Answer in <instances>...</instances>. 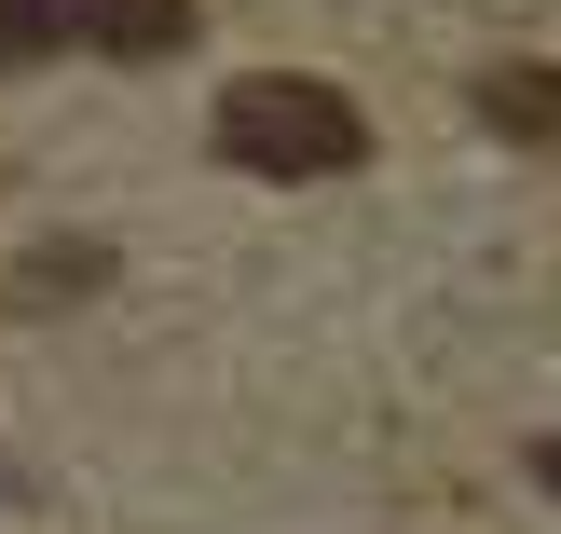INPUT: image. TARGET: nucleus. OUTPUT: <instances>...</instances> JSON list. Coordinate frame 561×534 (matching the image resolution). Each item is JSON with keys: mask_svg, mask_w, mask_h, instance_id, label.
<instances>
[{"mask_svg": "<svg viewBox=\"0 0 561 534\" xmlns=\"http://www.w3.org/2000/svg\"><path fill=\"white\" fill-rule=\"evenodd\" d=\"M206 137H219V164H247V179H343V164L370 151V110H356L343 82H316V69H247Z\"/></svg>", "mask_w": 561, "mask_h": 534, "instance_id": "f257e3e1", "label": "nucleus"}, {"mask_svg": "<svg viewBox=\"0 0 561 534\" xmlns=\"http://www.w3.org/2000/svg\"><path fill=\"white\" fill-rule=\"evenodd\" d=\"M480 124L520 137V151H561V69L548 55H493L480 69Z\"/></svg>", "mask_w": 561, "mask_h": 534, "instance_id": "f03ea898", "label": "nucleus"}, {"mask_svg": "<svg viewBox=\"0 0 561 534\" xmlns=\"http://www.w3.org/2000/svg\"><path fill=\"white\" fill-rule=\"evenodd\" d=\"M82 42L124 55V69H164V55L192 42V0H82Z\"/></svg>", "mask_w": 561, "mask_h": 534, "instance_id": "7ed1b4c3", "label": "nucleus"}, {"mask_svg": "<svg viewBox=\"0 0 561 534\" xmlns=\"http://www.w3.org/2000/svg\"><path fill=\"white\" fill-rule=\"evenodd\" d=\"M82 42V0H0V69H42Z\"/></svg>", "mask_w": 561, "mask_h": 534, "instance_id": "20e7f679", "label": "nucleus"}, {"mask_svg": "<svg viewBox=\"0 0 561 534\" xmlns=\"http://www.w3.org/2000/svg\"><path fill=\"white\" fill-rule=\"evenodd\" d=\"M535 480H548V493H561V439H535Z\"/></svg>", "mask_w": 561, "mask_h": 534, "instance_id": "39448f33", "label": "nucleus"}]
</instances>
